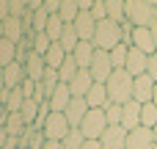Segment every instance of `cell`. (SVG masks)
Instances as JSON below:
<instances>
[{"label": "cell", "instance_id": "6da1fadb", "mask_svg": "<svg viewBox=\"0 0 157 149\" xmlns=\"http://www.w3.org/2000/svg\"><path fill=\"white\" fill-rule=\"evenodd\" d=\"M132 86H135V77L127 72V69H113V75L108 77L105 88H108V102H116V105H127L132 100Z\"/></svg>", "mask_w": 157, "mask_h": 149}, {"label": "cell", "instance_id": "7a4b0ae2", "mask_svg": "<svg viewBox=\"0 0 157 149\" xmlns=\"http://www.w3.org/2000/svg\"><path fill=\"white\" fill-rule=\"evenodd\" d=\"M124 14H127L130 25L149 28L157 19V3H149V0H124Z\"/></svg>", "mask_w": 157, "mask_h": 149}, {"label": "cell", "instance_id": "3957f363", "mask_svg": "<svg viewBox=\"0 0 157 149\" xmlns=\"http://www.w3.org/2000/svg\"><path fill=\"white\" fill-rule=\"evenodd\" d=\"M121 44V25L110 22V19H102L97 22V33H94V47L102 50V53H110Z\"/></svg>", "mask_w": 157, "mask_h": 149}, {"label": "cell", "instance_id": "277c9868", "mask_svg": "<svg viewBox=\"0 0 157 149\" xmlns=\"http://www.w3.org/2000/svg\"><path fill=\"white\" fill-rule=\"evenodd\" d=\"M108 130V116H105V108H91L80 124V133L86 135V141H99Z\"/></svg>", "mask_w": 157, "mask_h": 149}, {"label": "cell", "instance_id": "5b68a950", "mask_svg": "<svg viewBox=\"0 0 157 149\" xmlns=\"http://www.w3.org/2000/svg\"><path fill=\"white\" fill-rule=\"evenodd\" d=\"M41 133H44V138H47V141H63V138L72 133V127H69V122H66V116H63V113H55V111H52Z\"/></svg>", "mask_w": 157, "mask_h": 149}, {"label": "cell", "instance_id": "8992f818", "mask_svg": "<svg viewBox=\"0 0 157 149\" xmlns=\"http://www.w3.org/2000/svg\"><path fill=\"white\" fill-rule=\"evenodd\" d=\"M91 77H94V83H108V77L113 75V61H110V53H102V50H97V55H94V64H91Z\"/></svg>", "mask_w": 157, "mask_h": 149}, {"label": "cell", "instance_id": "52a82bcc", "mask_svg": "<svg viewBox=\"0 0 157 149\" xmlns=\"http://www.w3.org/2000/svg\"><path fill=\"white\" fill-rule=\"evenodd\" d=\"M88 111H91V108H88L86 97H75V100L69 102V108L63 111V116H66V122H69L72 130H80V124H83V119H86Z\"/></svg>", "mask_w": 157, "mask_h": 149}, {"label": "cell", "instance_id": "ba28073f", "mask_svg": "<svg viewBox=\"0 0 157 149\" xmlns=\"http://www.w3.org/2000/svg\"><path fill=\"white\" fill-rule=\"evenodd\" d=\"M155 86H157V83L149 77V75L135 77V86H132V100H135V102H141V105L152 102V97H155Z\"/></svg>", "mask_w": 157, "mask_h": 149}, {"label": "cell", "instance_id": "9c48e42d", "mask_svg": "<svg viewBox=\"0 0 157 149\" xmlns=\"http://www.w3.org/2000/svg\"><path fill=\"white\" fill-rule=\"evenodd\" d=\"M155 147V133L149 127H138L127 133V149H152Z\"/></svg>", "mask_w": 157, "mask_h": 149}, {"label": "cell", "instance_id": "30bf717a", "mask_svg": "<svg viewBox=\"0 0 157 149\" xmlns=\"http://www.w3.org/2000/svg\"><path fill=\"white\" fill-rule=\"evenodd\" d=\"M146 69H149V55L141 53L138 47H130V55H127V72H130L132 77H141V75H146Z\"/></svg>", "mask_w": 157, "mask_h": 149}, {"label": "cell", "instance_id": "8fae6325", "mask_svg": "<svg viewBox=\"0 0 157 149\" xmlns=\"http://www.w3.org/2000/svg\"><path fill=\"white\" fill-rule=\"evenodd\" d=\"M99 141H102V149H127V130H124L121 124L108 127Z\"/></svg>", "mask_w": 157, "mask_h": 149}, {"label": "cell", "instance_id": "7c38bea8", "mask_svg": "<svg viewBox=\"0 0 157 149\" xmlns=\"http://www.w3.org/2000/svg\"><path fill=\"white\" fill-rule=\"evenodd\" d=\"M44 72H47L44 55H36V53L30 50V55H28V61H25V75H28V80H33V83H41Z\"/></svg>", "mask_w": 157, "mask_h": 149}, {"label": "cell", "instance_id": "4fadbf2b", "mask_svg": "<svg viewBox=\"0 0 157 149\" xmlns=\"http://www.w3.org/2000/svg\"><path fill=\"white\" fill-rule=\"evenodd\" d=\"M3 75H6V88L8 91H14V88H19L25 80H28V75H25V66L19 64V61H14V64H8L6 69H3Z\"/></svg>", "mask_w": 157, "mask_h": 149}, {"label": "cell", "instance_id": "5bb4252c", "mask_svg": "<svg viewBox=\"0 0 157 149\" xmlns=\"http://www.w3.org/2000/svg\"><path fill=\"white\" fill-rule=\"evenodd\" d=\"M141 102H135V100H130L127 105H124V116H121V127L130 133V130H138L141 127Z\"/></svg>", "mask_w": 157, "mask_h": 149}, {"label": "cell", "instance_id": "9a60e30c", "mask_svg": "<svg viewBox=\"0 0 157 149\" xmlns=\"http://www.w3.org/2000/svg\"><path fill=\"white\" fill-rule=\"evenodd\" d=\"M132 47H138L146 55H155L157 47H155V39H152V30L149 28H135L132 30Z\"/></svg>", "mask_w": 157, "mask_h": 149}, {"label": "cell", "instance_id": "2e32d148", "mask_svg": "<svg viewBox=\"0 0 157 149\" xmlns=\"http://www.w3.org/2000/svg\"><path fill=\"white\" fill-rule=\"evenodd\" d=\"M75 61H77V66L80 69H91V64H94V55H97V47H94V41H80L77 47H75Z\"/></svg>", "mask_w": 157, "mask_h": 149}, {"label": "cell", "instance_id": "e0dca14e", "mask_svg": "<svg viewBox=\"0 0 157 149\" xmlns=\"http://www.w3.org/2000/svg\"><path fill=\"white\" fill-rule=\"evenodd\" d=\"M69 88H72V97H86V94L94 88V77H91V72H88V69H80V72L75 75V80L69 83Z\"/></svg>", "mask_w": 157, "mask_h": 149}, {"label": "cell", "instance_id": "ac0fdd59", "mask_svg": "<svg viewBox=\"0 0 157 149\" xmlns=\"http://www.w3.org/2000/svg\"><path fill=\"white\" fill-rule=\"evenodd\" d=\"M75 97H72V88L66 86V83H61L55 91H52V97H50V105H52V111L55 113H63L66 108H69V102H72Z\"/></svg>", "mask_w": 157, "mask_h": 149}, {"label": "cell", "instance_id": "d6986e66", "mask_svg": "<svg viewBox=\"0 0 157 149\" xmlns=\"http://www.w3.org/2000/svg\"><path fill=\"white\" fill-rule=\"evenodd\" d=\"M6 39L19 44L25 39V19H17V17H8L6 19Z\"/></svg>", "mask_w": 157, "mask_h": 149}, {"label": "cell", "instance_id": "ffe728a7", "mask_svg": "<svg viewBox=\"0 0 157 149\" xmlns=\"http://www.w3.org/2000/svg\"><path fill=\"white\" fill-rule=\"evenodd\" d=\"M63 61H66V53H63V47H61V41H52V47L47 50V55H44V64H47V69H61L63 66Z\"/></svg>", "mask_w": 157, "mask_h": 149}, {"label": "cell", "instance_id": "44dd1931", "mask_svg": "<svg viewBox=\"0 0 157 149\" xmlns=\"http://www.w3.org/2000/svg\"><path fill=\"white\" fill-rule=\"evenodd\" d=\"M86 102H88V108H105L108 105V88H105V83H94V88L86 94Z\"/></svg>", "mask_w": 157, "mask_h": 149}, {"label": "cell", "instance_id": "7402d4cb", "mask_svg": "<svg viewBox=\"0 0 157 149\" xmlns=\"http://www.w3.org/2000/svg\"><path fill=\"white\" fill-rule=\"evenodd\" d=\"M108 6V19L116 22V25H124L127 22V14H124V0H105Z\"/></svg>", "mask_w": 157, "mask_h": 149}, {"label": "cell", "instance_id": "603a6c76", "mask_svg": "<svg viewBox=\"0 0 157 149\" xmlns=\"http://www.w3.org/2000/svg\"><path fill=\"white\" fill-rule=\"evenodd\" d=\"M58 17L63 19V25H75V19L80 17V6H77V0H63Z\"/></svg>", "mask_w": 157, "mask_h": 149}, {"label": "cell", "instance_id": "cb8c5ba5", "mask_svg": "<svg viewBox=\"0 0 157 149\" xmlns=\"http://www.w3.org/2000/svg\"><path fill=\"white\" fill-rule=\"evenodd\" d=\"M77 44H80V36H77L75 25H66V28H63V36H61V47H63V53H66V55H72Z\"/></svg>", "mask_w": 157, "mask_h": 149}, {"label": "cell", "instance_id": "d4e9b609", "mask_svg": "<svg viewBox=\"0 0 157 149\" xmlns=\"http://www.w3.org/2000/svg\"><path fill=\"white\" fill-rule=\"evenodd\" d=\"M80 72V66H77V61H75V55H66V61H63V66L58 69V77H61V83H72L75 80V75Z\"/></svg>", "mask_w": 157, "mask_h": 149}, {"label": "cell", "instance_id": "484cf974", "mask_svg": "<svg viewBox=\"0 0 157 149\" xmlns=\"http://www.w3.org/2000/svg\"><path fill=\"white\" fill-rule=\"evenodd\" d=\"M14 61H17V44L8 39H0V69H6Z\"/></svg>", "mask_w": 157, "mask_h": 149}, {"label": "cell", "instance_id": "4316f807", "mask_svg": "<svg viewBox=\"0 0 157 149\" xmlns=\"http://www.w3.org/2000/svg\"><path fill=\"white\" fill-rule=\"evenodd\" d=\"M19 116H22L25 127H33V124H36V116H39V102H36V100H25Z\"/></svg>", "mask_w": 157, "mask_h": 149}, {"label": "cell", "instance_id": "83f0119b", "mask_svg": "<svg viewBox=\"0 0 157 149\" xmlns=\"http://www.w3.org/2000/svg\"><path fill=\"white\" fill-rule=\"evenodd\" d=\"M25 130H28V127H25V122H22V116H19V113H8V116H6V133H8V135L19 138Z\"/></svg>", "mask_w": 157, "mask_h": 149}, {"label": "cell", "instance_id": "f1b7e54d", "mask_svg": "<svg viewBox=\"0 0 157 149\" xmlns=\"http://www.w3.org/2000/svg\"><path fill=\"white\" fill-rule=\"evenodd\" d=\"M141 127H149V130L157 127V105L155 102H146L141 108Z\"/></svg>", "mask_w": 157, "mask_h": 149}, {"label": "cell", "instance_id": "f546056e", "mask_svg": "<svg viewBox=\"0 0 157 149\" xmlns=\"http://www.w3.org/2000/svg\"><path fill=\"white\" fill-rule=\"evenodd\" d=\"M63 28H66V25H63V19L55 14V17H50V22H47V30H44V33L50 36V41H61V36H63Z\"/></svg>", "mask_w": 157, "mask_h": 149}, {"label": "cell", "instance_id": "4dcf8cb0", "mask_svg": "<svg viewBox=\"0 0 157 149\" xmlns=\"http://www.w3.org/2000/svg\"><path fill=\"white\" fill-rule=\"evenodd\" d=\"M47 22H50V14L41 8V11H36V14H30V30H33V36L36 33H44L47 30Z\"/></svg>", "mask_w": 157, "mask_h": 149}, {"label": "cell", "instance_id": "1f68e13d", "mask_svg": "<svg viewBox=\"0 0 157 149\" xmlns=\"http://www.w3.org/2000/svg\"><path fill=\"white\" fill-rule=\"evenodd\" d=\"M127 55H130V47H127V44H119L116 50H110L113 69H127Z\"/></svg>", "mask_w": 157, "mask_h": 149}, {"label": "cell", "instance_id": "d6a6232c", "mask_svg": "<svg viewBox=\"0 0 157 149\" xmlns=\"http://www.w3.org/2000/svg\"><path fill=\"white\" fill-rule=\"evenodd\" d=\"M105 116H108V127H116V124H121V116H124V105L108 102V105H105Z\"/></svg>", "mask_w": 157, "mask_h": 149}, {"label": "cell", "instance_id": "836d02e7", "mask_svg": "<svg viewBox=\"0 0 157 149\" xmlns=\"http://www.w3.org/2000/svg\"><path fill=\"white\" fill-rule=\"evenodd\" d=\"M61 86V77H58V72L55 69H47L44 72V77H41V88L47 91V97H52V91Z\"/></svg>", "mask_w": 157, "mask_h": 149}, {"label": "cell", "instance_id": "e575fe53", "mask_svg": "<svg viewBox=\"0 0 157 149\" xmlns=\"http://www.w3.org/2000/svg\"><path fill=\"white\" fill-rule=\"evenodd\" d=\"M83 144H86V135H83L80 130H72V133L61 141V149H83Z\"/></svg>", "mask_w": 157, "mask_h": 149}, {"label": "cell", "instance_id": "d590c367", "mask_svg": "<svg viewBox=\"0 0 157 149\" xmlns=\"http://www.w3.org/2000/svg\"><path fill=\"white\" fill-rule=\"evenodd\" d=\"M52 47V41H50V36L47 33H36L33 36V44H30V50L36 53V55H47V50Z\"/></svg>", "mask_w": 157, "mask_h": 149}, {"label": "cell", "instance_id": "8d00e7d4", "mask_svg": "<svg viewBox=\"0 0 157 149\" xmlns=\"http://www.w3.org/2000/svg\"><path fill=\"white\" fill-rule=\"evenodd\" d=\"M91 17H94L97 22L108 19V6H105V0H94V8H91Z\"/></svg>", "mask_w": 157, "mask_h": 149}, {"label": "cell", "instance_id": "74e56055", "mask_svg": "<svg viewBox=\"0 0 157 149\" xmlns=\"http://www.w3.org/2000/svg\"><path fill=\"white\" fill-rule=\"evenodd\" d=\"M8 8H11V17L22 19V17H25V8H28V3H25V0H8Z\"/></svg>", "mask_w": 157, "mask_h": 149}, {"label": "cell", "instance_id": "f35d334b", "mask_svg": "<svg viewBox=\"0 0 157 149\" xmlns=\"http://www.w3.org/2000/svg\"><path fill=\"white\" fill-rule=\"evenodd\" d=\"M61 3H63V0H44V11H47L50 17H55V14H61Z\"/></svg>", "mask_w": 157, "mask_h": 149}, {"label": "cell", "instance_id": "ab89813d", "mask_svg": "<svg viewBox=\"0 0 157 149\" xmlns=\"http://www.w3.org/2000/svg\"><path fill=\"white\" fill-rule=\"evenodd\" d=\"M19 88H22L25 100H33V94H36V83H33V80H25V83H22Z\"/></svg>", "mask_w": 157, "mask_h": 149}, {"label": "cell", "instance_id": "60d3db41", "mask_svg": "<svg viewBox=\"0 0 157 149\" xmlns=\"http://www.w3.org/2000/svg\"><path fill=\"white\" fill-rule=\"evenodd\" d=\"M146 75L157 83V53H155V55H149V69H146Z\"/></svg>", "mask_w": 157, "mask_h": 149}, {"label": "cell", "instance_id": "b9f144b4", "mask_svg": "<svg viewBox=\"0 0 157 149\" xmlns=\"http://www.w3.org/2000/svg\"><path fill=\"white\" fill-rule=\"evenodd\" d=\"M11 17V8H8V0H0V22H6Z\"/></svg>", "mask_w": 157, "mask_h": 149}, {"label": "cell", "instance_id": "7bdbcfd3", "mask_svg": "<svg viewBox=\"0 0 157 149\" xmlns=\"http://www.w3.org/2000/svg\"><path fill=\"white\" fill-rule=\"evenodd\" d=\"M83 149H102V141H86Z\"/></svg>", "mask_w": 157, "mask_h": 149}, {"label": "cell", "instance_id": "ee69618b", "mask_svg": "<svg viewBox=\"0 0 157 149\" xmlns=\"http://www.w3.org/2000/svg\"><path fill=\"white\" fill-rule=\"evenodd\" d=\"M149 30H152V39H155V47H157V19L149 25Z\"/></svg>", "mask_w": 157, "mask_h": 149}, {"label": "cell", "instance_id": "f6af8a7d", "mask_svg": "<svg viewBox=\"0 0 157 149\" xmlns=\"http://www.w3.org/2000/svg\"><path fill=\"white\" fill-rule=\"evenodd\" d=\"M44 149H61V141H47Z\"/></svg>", "mask_w": 157, "mask_h": 149}, {"label": "cell", "instance_id": "bcb514c9", "mask_svg": "<svg viewBox=\"0 0 157 149\" xmlns=\"http://www.w3.org/2000/svg\"><path fill=\"white\" fill-rule=\"evenodd\" d=\"M0 91H6V75H3V69H0Z\"/></svg>", "mask_w": 157, "mask_h": 149}, {"label": "cell", "instance_id": "7dc6e473", "mask_svg": "<svg viewBox=\"0 0 157 149\" xmlns=\"http://www.w3.org/2000/svg\"><path fill=\"white\" fill-rule=\"evenodd\" d=\"M152 102H155V105H157V86H155V97H152Z\"/></svg>", "mask_w": 157, "mask_h": 149}, {"label": "cell", "instance_id": "c3c4849f", "mask_svg": "<svg viewBox=\"0 0 157 149\" xmlns=\"http://www.w3.org/2000/svg\"><path fill=\"white\" fill-rule=\"evenodd\" d=\"M152 133H155V144H157V127H155V130H152Z\"/></svg>", "mask_w": 157, "mask_h": 149}, {"label": "cell", "instance_id": "681fc988", "mask_svg": "<svg viewBox=\"0 0 157 149\" xmlns=\"http://www.w3.org/2000/svg\"><path fill=\"white\" fill-rule=\"evenodd\" d=\"M152 149H157V144H155V147H152Z\"/></svg>", "mask_w": 157, "mask_h": 149}, {"label": "cell", "instance_id": "f907efd6", "mask_svg": "<svg viewBox=\"0 0 157 149\" xmlns=\"http://www.w3.org/2000/svg\"><path fill=\"white\" fill-rule=\"evenodd\" d=\"M0 130H3V124H0Z\"/></svg>", "mask_w": 157, "mask_h": 149}]
</instances>
